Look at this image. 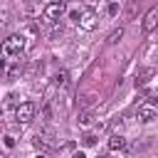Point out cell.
Listing matches in <instances>:
<instances>
[{
  "label": "cell",
  "instance_id": "6da1fadb",
  "mask_svg": "<svg viewBox=\"0 0 158 158\" xmlns=\"http://www.w3.org/2000/svg\"><path fill=\"white\" fill-rule=\"evenodd\" d=\"M0 52H2L5 57H20V54L25 52V37H22V35H10L7 40H2Z\"/></svg>",
  "mask_w": 158,
  "mask_h": 158
},
{
  "label": "cell",
  "instance_id": "7a4b0ae2",
  "mask_svg": "<svg viewBox=\"0 0 158 158\" xmlns=\"http://www.w3.org/2000/svg\"><path fill=\"white\" fill-rule=\"evenodd\" d=\"M156 116H158V106H156L153 96H151L148 101H138V106H136V118H138L141 123H151Z\"/></svg>",
  "mask_w": 158,
  "mask_h": 158
},
{
  "label": "cell",
  "instance_id": "3957f363",
  "mask_svg": "<svg viewBox=\"0 0 158 158\" xmlns=\"http://www.w3.org/2000/svg\"><path fill=\"white\" fill-rule=\"evenodd\" d=\"M67 12V5L62 0H54V2H47L42 7V22H59V17Z\"/></svg>",
  "mask_w": 158,
  "mask_h": 158
},
{
  "label": "cell",
  "instance_id": "277c9868",
  "mask_svg": "<svg viewBox=\"0 0 158 158\" xmlns=\"http://www.w3.org/2000/svg\"><path fill=\"white\" fill-rule=\"evenodd\" d=\"M77 25H79L81 30H86V32L96 30V27H99V15H96V10H94V7H84V10H79V20H77Z\"/></svg>",
  "mask_w": 158,
  "mask_h": 158
},
{
  "label": "cell",
  "instance_id": "5b68a950",
  "mask_svg": "<svg viewBox=\"0 0 158 158\" xmlns=\"http://www.w3.org/2000/svg\"><path fill=\"white\" fill-rule=\"evenodd\" d=\"M35 116H37V104H35V101H22V104L15 106V118H17V123H30Z\"/></svg>",
  "mask_w": 158,
  "mask_h": 158
},
{
  "label": "cell",
  "instance_id": "8992f818",
  "mask_svg": "<svg viewBox=\"0 0 158 158\" xmlns=\"http://www.w3.org/2000/svg\"><path fill=\"white\" fill-rule=\"evenodd\" d=\"M156 27H158V5H153V7L143 15V22H141V30H143L146 35H151Z\"/></svg>",
  "mask_w": 158,
  "mask_h": 158
},
{
  "label": "cell",
  "instance_id": "52a82bcc",
  "mask_svg": "<svg viewBox=\"0 0 158 158\" xmlns=\"http://www.w3.org/2000/svg\"><path fill=\"white\" fill-rule=\"evenodd\" d=\"M35 146L37 148H44V151H52V148H57V143L47 136V133H37L35 136Z\"/></svg>",
  "mask_w": 158,
  "mask_h": 158
},
{
  "label": "cell",
  "instance_id": "ba28073f",
  "mask_svg": "<svg viewBox=\"0 0 158 158\" xmlns=\"http://www.w3.org/2000/svg\"><path fill=\"white\" fill-rule=\"evenodd\" d=\"M153 74H156V69H151V67H146V69H141L138 74H136V86H146L151 79H153Z\"/></svg>",
  "mask_w": 158,
  "mask_h": 158
},
{
  "label": "cell",
  "instance_id": "9c48e42d",
  "mask_svg": "<svg viewBox=\"0 0 158 158\" xmlns=\"http://www.w3.org/2000/svg\"><path fill=\"white\" fill-rule=\"evenodd\" d=\"M126 148V138L121 136V133H111V138H109V151H123Z\"/></svg>",
  "mask_w": 158,
  "mask_h": 158
},
{
  "label": "cell",
  "instance_id": "30bf717a",
  "mask_svg": "<svg viewBox=\"0 0 158 158\" xmlns=\"http://www.w3.org/2000/svg\"><path fill=\"white\" fill-rule=\"evenodd\" d=\"M121 37H123V27H116V30H111V32H109L106 44H116V42H121Z\"/></svg>",
  "mask_w": 158,
  "mask_h": 158
},
{
  "label": "cell",
  "instance_id": "8fae6325",
  "mask_svg": "<svg viewBox=\"0 0 158 158\" xmlns=\"http://www.w3.org/2000/svg\"><path fill=\"white\" fill-rule=\"evenodd\" d=\"M94 143H96V133H91V131H89V133H84V136H81V146H86V148H89V146H94Z\"/></svg>",
  "mask_w": 158,
  "mask_h": 158
},
{
  "label": "cell",
  "instance_id": "7c38bea8",
  "mask_svg": "<svg viewBox=\"0 0 158 158\" xmlns=\"http://www.w3.org/2000/svg\"><path fill=\"white\" fill-rule=\"evenodd\" d=\"M91 118H94V114H81V116L77 118V123H79V126H89Z\"/></svg>",
  "mask_w": 158,
  "mask_h": 158
},
{
  "label": "cell",
  "instance_id": "4fadbf2b",
  "mask_svg": "<svg viewBox=\"0 0 158 158\" xmlns=\"http://www.w3.org/2000/svg\"><path fill=\"white\" fill-rule=\"evenodd\" d=\"M64 84H67V72H59L54 77V86H64Z\"/></svg>",
  "mask_w": 158,
  "mask_h": 158
},
{
  "label": "cell",
  "instance_id": "5bb4252c",
  "mask_svg": "<svg viewBox=\"0 0 158 158\" xmlns=\"http://www.w3.org/2000/svg\"><path fill=\"white\" fill-rule=\"evenodd\" d=\"M116 12H118V5L111 2V5H109V15H116Z\"/></svg>",
  "mask_w": 158,
  "mask_h": 158
},
{
  "label": "cell",
  "instance_id": "9a60e30c",
  "mask_svg": "<svg viewBox=\"0 0 158 158\" xmlns=\"http://www.w3.org/2000/svg\"><path fill=\"white\" fill-rule=\"evenodd\" d=\"M5 146H10V148L15 146V141H12V136H5Z\"/></svg>",
  "mask_w": 158,
  "mask_h": 158
},
{
  "label": "cell",
  "instance_id": "2e32d148",
  "mask_svg": "<svg viewBox=\"0 0 158 158\" xmlns=\"http://www.w3.org/2000/svg\"><path fill=\"white\" fill-rule=\"evenodd\" d=\"M72 158H86V156H84V151H74V156H72Z\"/></svg>",
  "mask_w": 158,
  "mask_h": 158
},
{
  "label": "cell",
  "instance_id": "e0dca14e",
  "mask_svg": "<svg viewBox=\"0 0 158 158\" xmlns=\"http://www.w3.org/2000/svg\"><path fill=\"white\" fill-rule=\"evenodd\" d=\"M35 158H47V156H42V153H40V156H35Z\"/></svg>",
  "mask_w": 158,
  "mask_h": 158
},
{
  "label": "cell",
  "instance_id": "ac0fdd59",
  "mask_svg": "<svg viewBox=\"0 0 158 158\" xmlns=\"http://www.w3.org/2000/svg\"><path fill=\"white\" fill-rule=\"evenodd\" d=\"M99 158H106V156H99Z\"/></svg>",
  "mask_w": 158,
  "mask_h": 158
},
{
  "label": "cell",
  "instance_id": "d6986e66",
  "mask_svg": "<svg viewBox=\"0 0 158 158\" xmlns=\"http://www.w3.org/2000/svg\"><path fill=\"white\" fill-rule=\"evenodd\" d=\"M0 114H2V109H0Z\"/></svg>",
  "mask_w": 158,
  "mask_h": 158
}]
</instances>
